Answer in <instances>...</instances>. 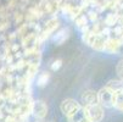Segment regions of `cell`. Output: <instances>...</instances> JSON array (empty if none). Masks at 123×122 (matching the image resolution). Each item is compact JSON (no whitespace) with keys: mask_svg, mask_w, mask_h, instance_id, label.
Wrapping results in <instances>:
<instances>
[{"mask_svg":"<svg viewBox=\"0 0 123 122\" xmlns=\"http://www.w3.org/2000/svg\"><path fill=\"white\" fill-rule=\"evenodd\" d=\"M115 94L116 92L112 90L109 87L101 88L98 92V98H99V104L102 105L104 108H112L113 101H115Z\"/></svg>","mask_w":123,"mask_h":122,"instance_id":"1","label":"cell"},{"mask_svg":"<svg viewBox=\"0 0 123 122\" xmlns=\"http://www.w3.org/2000/svg\"><path fill=\"white\" fill-rule=\"evenodd\" d=\"M82 106L79 105V103H77L74 99H65L62 103H61V105H60V109L62 111V114L67 117L69 116H72L74 112H77Z\"/></svg>","mask_w":123,"mask_h":122,"instance_id":"2","label":"cell"},{"mask_svg":"<svg viewBox=\"0 0 123 122\" xmlns=\"http://www.w3.org/2000/svg\"><path fill=\"white\" fill-rule=\"evenodd\" d=\"M88 116L92 120V122H100L104 118V106L100 104H93V105L85 106Z\"/></svg>","mask_w":123,"mask_h":122,"instance_id":"3","label":"cell"},{"mask_svg":"<svg viewBox=\"0 0 123 122\" xmlns=\"http://www.w3.org/2000/svg\"><path fill=\"white\" fill-rule=\"evenodd\" d=\"M32 111H33V115L36 116L37 118L42 120L48 114V106H46V104L42 100H38L33 104V108H32Z\"/></svg>","mask_w":123,"mask_h":122,"instance_id":"4","label":"cell"},{"mask_svg":"<svg viewBox=\"0 0 123 122\" xmlns=\"http://www.w3.org/2000/svg\"><path fill=\"white\" fill-rule=\"evenodd\" d=\"M68 121L69 122H92V120L88 116L85 108H80L77 112H74L72 116H69Z\"/></svg>","mask_w":123,"mask_h":122,"instance_id":"5","label":"cell"},{"mask_svg":"<svg viewBox=\"0 0 123 122\" xmlns=\"http://www.w3.org/2000/svg\"><path fill=\"white\" fill-rule=\"evenodd\" d=\"M82 101L84 103V105H93V104H98L99 103V98H98V93H95L94 90H85L83 92V94L80 95Z\"/></svg>","mask_w":123,"mask_h":122,"instance_id":"6","label":"cell"},{"mask_svg":"<svg viewBox=\"0 0 123 122\" xmlns=\"http://www.w3.org/2000/svg\"><path fill=\"white\" fill-rule=\"evenodd\" d=\"M113 106L123 112V90L116 92L115 94V101H113Z\"/></svg>","mask_w":123,"mask_h":122,"instance_id":"7","label":"cell"},{"mask_svg":"<svg viewBox=\"0 0 123 122\" xmlns=\"http://www.w3.org/2000/svg\"><path fill=\"white\" fill-rule=\"evenodd\" d=\"M67 37H68V31L67 29H63L59 34H56V36H55V42L59 43V44H61V43H63L67 39Z\"/></svg>","mask_w":123,"mask_h":122,"instance_id":"8","label":"cell"},{"mask_svg":"<svg viewBox=\"0 0 123 122\" xmlns=\"http://www.w3.org/2000/svg\"><path fill=\"white\" fill-rule=\"evenodd\" d=\"M49 81V73H42L38 78V85L43 87L46 84V82Z\"/></svg>","mask_w":123,"mask_h":122,"instance_id":"9","label":"cell"},{"mask_svg":"<svg viewBox=\"0 0 123 122\" xmlns=\"http://www.w3.org/2000/svg\"><path fill=\"white\" fill-rule=\"evenodd\" d=\"M116 72H117V76H118V77L123 81V60H121V61L117 64Z\"/></svg>","mask_w":123,"mask_h":122,"instance_id":"10","label":"cell"},{"mask_svg":"<svg viewBox=\"0 0 123 122\" xmlns=\"http://www.w3.org/2000/svg\"><path fill=\"white\" fill-rule=\"evenodd\" d=\"M61 66H62V61H61V60H56V61L52 62V65H51V70H52V71H56V70H59Z\"/></svg>","mask_w":123,"mask_h":122,"instance_id":"11","label":"cell"}]
</instances>
